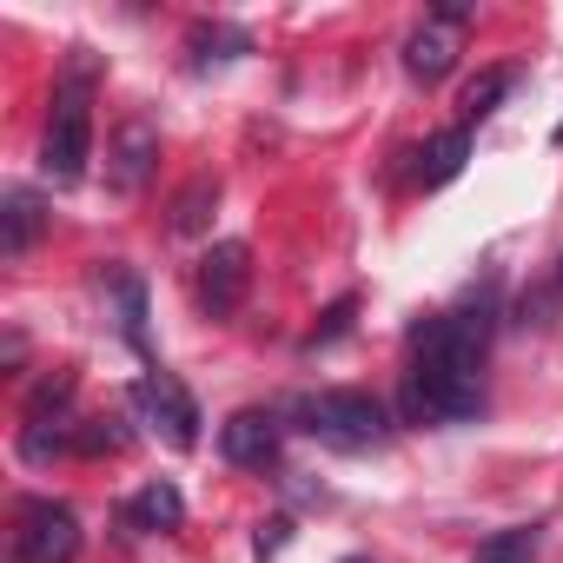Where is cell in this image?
Listing matches in <instances>:
<instances>
[{
    "instance_id": "52a82bcc",
    "label": "cell",
    "mask_w": 563,
    "mask_h": 563,
    "mask_svg": "<svg viewBox=\"0 0 563 563\" xmlns=\"http://www.w3.org/2000/svg\"><path fill=\"white\" fill-rule=\"evenodd\" d=\"M133 405L153 418V431H166L173 451H192V444H199V405H192V391H186L173 372H146L140 391H133Z\"/></svg>"
},
{
    "instance_id": "9a60e30c",
    "label": "cell",
    "mask_w": 563,
    "mask_h": 563,
    "mask_svg": "<svg viewBox=\"0 0 563 563\" xmlns=\"http://www.w3.org/2000/svg\"><path fill=\"white\" fill-rule=\"evenodd\" d=\"M537 550H543V530L537 523H510V530L484 537L471 563H537Z\"/></svg>"
},
{
    "instance_id": "7402d4cb",
    "label": "cell",
    "mask_w": 563,
    "mask_h": 563,
    "mask_svg": "<svg viewBox=\"0 0 563 563\" xmlns=\"http://www.w3.org/2000/svg\"><path fill=\"white\" fill-rule=\"evenodd\" d=\"M345 563H372V556H345Z\"/></svg>"
},
{
    "instance_id": "d6986e66",
    "label": "cell",
    "mask_w": 563,
    "mask_h": 563,
    "mask_svg": "<svg viewBox=\"0 0 563 563\" xmlns=\"http://www.w3.org/2000/svg\"><path fill=\"white\" fill-rule=\"evenodd\" d=\"M120 444H126V424H120V418H87L80 438H74L80 457H107V451H120Z\"/></svg>"
},
{
    "instance_id": "9c48e42d",
    "label": "cell",
    "mask_w": 563,
    "mask_h": 563,
    "mask_svg": "<svg viewBox=\"0 0 563 563\" xmlns=\"http://www.w3.org/2000/svg\"><path fill=\"white\" fill-rule=\"evenodd\" d=\"M153 166H159V133L146 120H120L113 140H107V192L133 199L153 179Z\"/></svg>"
},
{
    "instance_id": "8992f818",
    "label": "cell",
    "mask_w": 563,
    "mask_h": 563,
    "mask_svg": "<svg viewBox=\"0 0 563 563\" xmlns=\"http://www.w3.org/2000/svg\"><path fill=\"white\" fill-rule=\"evenodd\" d=\"M245 286H252V252H245L239 239H219V245H206V258H199V278H192L199 312H206V319H225V312H239Z\"/></svg>"
},
{
    "instance_id": "7c38bea8",
    "label": "cell",
    "mask_w": 563,
    "mask_h": 563,
    "mask_svg": "<svg viewBox=\"0 0 563 563\" xmlns=\"http://www.w3.org/2000/svg\"><path fill=\"white\" fill-rule=\"evenodd\" d=\"M471 159V126H444L438 140H424L418 153V186H451Z\"/></svg>"
},
{
    "instance_id": "3957f363",
    "label": "cell",
    "mask_w": 563,
    "mask_h": 563,
    "mask_svg": "<svg viewBox=\"0 0 563 563\" xmlns=\"http://www.w3.org/2000/svg\"><path fill=\"white\" fill-rule=\"evenodd\" d=\"M299 424H306L319 444H332V451H378V444L391 438V411H385V398L352 391V385H332V391L299 398Z\"/></svg>"
},
{
    "instance_id": "277c9868",
    "label": "cell",
    "mask_w": 563,
    "mask_h": 563,
    "mask_svg": "<svg viewBox=\"0 0 563 563\" xmlns=\"http://www.w3.org/2000/svg\"><path fill=\"white\" fill-rule=\"evenodd\" d=\"M74 438H80V424H74V372H47L27 391V411H21V457L54 464Z\"/></svg>"
},
{
    "instance_id": "5b68a950",
    "label": "cell",
    "mask_w": 563,
    "mask_h": 563,
    "mask_svg": "<svg viewBox=\"0 0 563 563\" xmlns=\"http://www.w3.org/2000/svg\"><path fill=\"white\" fill-rule=\"evenodd\" d=\"M80 556V517L54 497H27L14 517V563H74Z\"/></svg>"
},
{
    "instance_id": "ac0fdd59",
    "label": "cell",
    "mask_w": 563,
    "mask_h": 563,
    "mask_svg": "<svg viewBox=\"0 0 563 563\" xmlns=\"http://www.w3.org/2000/svg\"><path fill=\"white\" fill-rule=\"evenodd\" d=\"M239 54H252V41L239 27H192V60L199 67L206 60H239Z\"/></svg>"
},
{
    "instance_id": "2e32d148",
    "label": "cell",
    "mask_w": 563,
    "mask_h": 563,
    "mask_svg": "<svg viewBox=\"0 0 563 563\" xmlns=\"http://www.w3.org/2000/svg\"><path fill=\"white\" fill-rule=\"evenodd\" d=\"M212 206H219V179L212 173H199L179 199H173V232L179 239H192V232H206V219H212Z\"/></svg>"
},
{
    "instance_id": "6da1fadb",
    "label": "cell",
    "mask_w": 563,
    "mask_h": 563,
    "mask_svg": "<svg viewBox=\"0 0 563 563\" xmlns=\"http://www.w3.org/2000/svg\"><path fill=\"white\" fill-rule=\"evenodd\" d=\"M484 345L490 319L484 312H438L411 339V372H405V418L411 424H464L484 411Z\"/></svg>"
},
{
    "instance_id": "8fae6325",
    "label": "cell",
    "mask_w": 563,
    "mask_h": 563,
    "mask_svg": "<svg viewBox=\"0 0 563 563\" xmlns=\"http://www.w3.org/2000/svg\"><path fill=\"white\" fill-rule=\"evenodd\" d=\"M41 225H47L41 199H34L27 186H14L8 199H0V258H21V252L41 239Z\"/></svg>"
},
{
    "instance_id": "44dd1931",
    "label": "cell",
    "mask_w": 563,
    "mask_h": 563,
    "mask_svg": "<svg viewBox=\"0 0 563 563\" xmlns=\"http://www.w3.org/2000/svg\"><path fill=\"white\" fill-rule=\"evenodd\" d=\"M431 21H444V27H464V21H471V0H438V8H431Z\"/></svg>"
},
{
    "instance_id": "ffe728a7",
    "label": "cell",
    "mask_w": 563,
    "mask_h": 563,
    "mask_svg": "<svg viewBox=\"0 0 563 563\" xmlns=\"http://www.w3.org/2000/svg\"><path fill=\"white\" fill-rule=\"evenodd\" d=\"M352 312H358V299H339V306L325 312V325L312 332V352H319V345H332V339H345V332H352Z\"/></svg>"
},
{
    "instance_id": "5bb4252c",
    "label": "cell",
    "mask_w": 563,
    "mask_h": 563,
    "mask_svg": "<svg viewBox=\"0 0 563 563\" xmlns=\"http://www.w3.org/2000/svg\"><path fill=\"white\" fill-rule=\"evenodd\" d=\"M510 87H517V67H484L471 87H464V126H477V120H490L504 100H510Z\"/></svg>"
},
{
    "instance_id": "ba28073f",
    "label": "cell",
    "mask_w": 563,
    "mask_h": 563,
    "mask_svg": "<svg viewBox=\"0 0 563 563\" xmlns=\"http://www.w3.org/2000/svg\"><path fill=\"white\" fill-rule=\"evenodd\" d=\"M278 444H286V424H278V411L245 405V411H232V418L219 424V451H225V464H239V471L278 464Z\"/></svg>"
},
{
    "instance_id": "7a4b0ae2",
    "label": "cell",
    "mask_w": 563,
    "mask_h": 563,
    "mask_svg": "<svg viewBox=\"0 0 563 563\" xmlns=\"http://www.w3.org/2000/svg\"><path fill=\"white\" fill-rule=\"evenodd\" d=\"M93 80H100V60L87 47H74L60 87H54V113H47V140H41V173L54 186H74L93 159Z\"/></svg>"
},
{
    "instance_id": "603a6c76",
    "label": "cell",
    "mask_w": 563,
    "mask_h": 563,
    "mask_svg": "<svg viewBox=\"0 0 563 563\" xmlns=\"http://www.w3.org/2000/svg\"><path fill=\"white\" fill-rule=\"evenodd\" d=\"M556 146H563V126H556Z\"/></svg>"
},
{
    "instance_id": "4fadbf2b",
    "label": "cell",
    "mask_w": 563,
    "mask_h": 563,
    "mask_svg": "<svg viewBox=\"0 0 563 563\" xmlns=\"http://www.w3.org/2000/svg\"><path fill=\"white\" fill-rule=\"evenodd\" d=\"M126 523L133 530H179L186 523V497L173 484H146L133 504H126Z\"/></svg>"
},
{
    "instance_id": "e0dca14e",
    "label": "cell",
    "mask_w": 563,
    "mask_h": 563,
    "mask_svg": "<svg viewBox=\"0 0 563 563\" xmlns=\"http://www.w3.org/2000/svg\"><path fill=\"white\" fill-rule=\"evenodd\" d=\"M107 292L120 299V332H126V345H146V292H140V278H126V272H107Z\"/></svg>"
},
{
    "instance_id": "30bf717a",
    "label": "cell",
    "mask_w": 563,
    "mask_h": 563,
    "mask_svg": "<svg viewBox=\"0 0 563 563\" xmlns=\"http://www.w3.org/2000/svg\"><path fill=\"white\" fill-rule=\"evenodd\" d=\"M457 47H464V27L424 21V27H411V34H405V74H411V80H424V87H438V80L457 67Z\"/></svg>"
}]
</instances>
